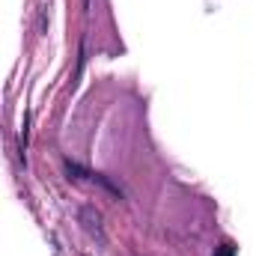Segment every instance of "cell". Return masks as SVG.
Listing matches in <instances>:
<instances>
[{"instance_id":"7a4b0ae2","label":"cell","mask_w":253,"mask_h":256,"mask_svg":"<svg viewBox=\"0 0 253 256\" xmlns=\"http://www.w3.org/2000/svg\"><path fill=\"white\" fill-rule=\"evenodd\" d=\"M66 170H68V176H72V179H80V176H86V173H84V170H80L78 164H72V161L66 164Z\"/></svg>"},{"instance_id":"6da1fadb","label":"cell","mask_w":253,"mask_h":256,"mask_svg":"<svg viewBox=\"0 0 253 256\" xmlns=\"http://www.w3.org/2000/svg\"><path fill=\"white\" fill-rule=\"evenodd\" d=\"M236 254H238V250H236V244H230V242H226V244H220V248L214 250V256H236Z\"/></svg>"}]
</instances>
